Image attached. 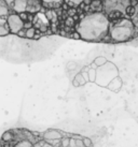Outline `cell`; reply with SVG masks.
<instances>
[{
	"label": "cell",
	"mask_w": 138,
	"mask_h": 147,
	"mask_svg": "<svg viewBox=\"0 0 138 147\" xmlns=\"http://www.w3.org/2000/svg\"><path fill=\"white\" fill-rule=\"evenodd\" d=\"M110 24L109 18L104 12H94L84 15L76 27L82 40L105 41L109 34Z\"/></svg>",
	"instance_id": "1"
},
{
	"label": "cell",
	"mask_w": 138,
	"mask_h": 147,
	"mask_svg": "<svg viewBox=\"0 0 138 147\" xmlns=\"http://www.w3.org/2000/svg\"><path fill=\"white\" fill-rule=\"evenodd\" d=\"M138 29L130 18H118L110 24L109 38L110 42H126L137 34Z\"/></svg>",
	"instance_id": "2"
},
{
	"label": "cell",
	"mask_w": 138,
	"mask_h": 147,
	"mask_svg": "<svg viewBox=\"0 0 138 147\" xmlns=\"http://www.w3.org/2000/svg\"><path fill=\"white\" fill-rule=\"evenodd\" d=\"M8 25L11 29V32L14 33V34H18L20 30L24 29L25 22L20 18V14L11 13L8 16Z\"/></svg>",
	"instance_id": "3"
},
{
	"label": "cell",
	"mask_w": 138,
	"mask_h": 147,
	"mask_svg": "<svg viewBox=\"0 0 138 147\" xmlns=\"http://www.w3.org/2000/svg\"><path fill=\"white\" fill-rule=\"evenodd\" d=\"M63 138H64L63 133L61 131L55 130V129H50V130L45 131L43 133V139L48 142H50V141H61Z\"/></svg>",
	"instance_id": "4"
},
{
	"label": "cell",
	"mask_w": 138,
	"mask_h": 147,
	"mask_svg": "<svg viewBox=\"0 0 138 147\" xmlns=\"http://www.w3.org/2000/svg\"><path fill=\"white\" fill-rule=\"evenodd\" d=\"M29 8V0H15L13 3L12 9L15 13H23L27 12Z\"/></svg>",
	"instance_id": "5"
},
{
	"label": "cell",
	"mask_w": 138,
	"mask_h": 147,
	"mask_svg": "<svg viewBox=\"0 0 138 147\" xmlns=\"http://www.w3.org/2000/svg\"><path fill=\"white\" fill-rule=\"evenodd\" d=\"M11 13L5 0H0V17H8Z\"/></svg>",
	"instance_id": "6"
},
{
	"label": "cell",
	"mask_w": 138,
	"mask_h": 147,
	"mask_svg": "<svg viewBox=\"0 0 138 147\" xmlns=\"http://www.w3.org/2000/svg\"><path fill=\"white\" fill-rule=\"evenodd\" d=\"M43 3L46 4V7H50V8H59V5L61 4V2L64 0H42Z\"/></svg>",
	"instance_id": "7"
},
{
	"label": "cell",
	"mask_w": 138,
	"mask_h": 147,
	"mask_svg": "<svg viewBox=\"0 0 138 147\" xmlns=\"http://www.w3.org/2000/svg\"><path fill=\"white\" fill-rule=\"evenodd\" d=\"M12 147H33V144L28 140H22V141H17L15 144H13Z\"/></svg>",
	"instance_id": "8"
},
{
	"label": "cell",
	"mask_w": 138,
	"mask_h": 147,
	"mask_svg": "<svg viewBox=\"0 0 138 147\" xmlns=\"http://www.w3.org/2000/svg\"><path fill=\"white\" fill-rule=\"evenodd\" d=\"M14 140V133L13 131H5L3 134H2V141L5 143H10Z\"/></svg>",
	"instance_id": "9"
},
{
	"label": "cell",
	"mask_w": 138,
	"mask_h": 147,
	"mask_svg": "<svg viewBox=\"0 0 138 147\" xmlns=\"http://www.w3.org/2000/svg\"><path fill=\"white\" fill-rule=\"evenodd\" d=\"M85 83H86V81L84 80V78L82 76V74H78L77 76L74 78L73 85H74V86H80V85H84Z\"/></svg>",
	"instance_id": "10"
},
{
	"label": "cell",
	"mask_w": 138,
	"mask_h": 147,
	"mask_svg": "<svg viewBox=\"0 0 138 147\" xmlns=\"http://www.w3.org/2000/svg\"><path fill=\"white\" fill-rule=\"evenodd\" d=\"M9 33H11V29H10L8 24L5 26H0V36L1 37H5V36H8Z\"/></svg>",
	"instance_id": "11"
},
{
	"label": "cell",
	"mask_w": 138,
	"mask_h": 147,
	"mask_svg": "<svg viewBox=\"0 0 138 147\" xmlns=\"http://www.w3.org/2000/svg\"><path fill=\"white\" fill-rule=\"evenodd\" d=\"M36 34H37V29L35 28V27L29 28L26 30V38H28V39H33V38H35Z\"/></svg>",
	"instance_id": "12"
},
{
	"label": "cell",
	"mask_w": 138,
	"mask_h": 147,
	"mask_svg": "<svg viewBox=\"0 0 138 147\" xmlns=\"http://www.w3.org/2000/svg\"><path fill=\"white\" fill-rule=\"evenodd\" d=\"M66 3L69 4L70 7H78L84 1V0H65Z\"/></svg>",
	"instance_id": "13"
},
{
	"label": "cell",
	"mask_w": 138,
	"mask_h": 147,
	"mask_svg": "<svg viewBox=\"0 0 138 147\" xmlns=\"http://www.w3.org/2000/svg\"><path fill=\"white\" fill-rule=\"evenodd\" d=\"M69 145H70V138H63L61 140V147H69Z\"/></svg>",
	"instance_id": "14"
},
{
	"label": "cell",
	"mask_w": 138,
	"mask_h": 147,
	"mask_svg": "<svg viewBox=\"0 0 138 147\" xmlns=\"http://www.w3.org/2000/svg\"><path fill=\"white\" fill-rule=\"evenodd\" d=\"M106 62V59L104 57H98L95 59V61H94V65H104Z\"/></svg>",
	"instance_id": "15"
},
{
	"label": "cell",
	"mask_w": 138,
	"mask_h": 147,
	"mask_svg": "<svg viewBox=\"0 0 138 147\" xmlns=\"http://www.w3.org/2000/svg\"><path fill=\"white\" fill-rule=\"evenodd\" d=\"M54 15H55V12H54V11H52V10H49L48 12L45 13V16H46V18H48L49 21H52Z\"/></svg>",
	"instance_id": "16"
},
{
	"label": "cell",
	"mask_w": 138,
	"mask_h": 147,
	"mask_svg": "<svg viewBox=\"0 0 138 147\" xmlns=\"http://www.w3.org/2000/svg\"><path fill=\"white\" fill-rule=\"evenodd\" d=\"M83 143L85 147H92V140L89 138H83Z\"/></svg>",
	"instance_id": "17"
},
{
	"label": "cell",
	"mask_w": 138,
	"mask_h": 147,
	"mask_svg": "<svg viewBox=\"0 0 138 147\" xmlns=\"http://www.w3.org/2000/svg\"><path fill=\"white\" fill-rule=\"evenodd\" d=\"M89 73V81H94L95 80V70L94 69H91L87 72Z\"/></svg>",
	"instance_id": "18"
},
{
	"label": "cell",
	"mask_w": 138,
	"mask_h": 147,
	"mask_svg": "<svg viewBox=\"0 0 138 147\" xmlns=\"http://www.w3.org/2000/svg\"><path fill=\"white\" fill-rule=\"evenodd\" d=\"M20 18H22V20H23L24 22H28V12L20 13Z\"/></svg>",
	"instance_id": "19"
},
{
	"label": "cell",
	"mask_w": 138,
	"mask_h": 147,
	"mask_svg": "<svg viewBox=\"0 0 138 147\" xmlns=\"http://www.w3.org/2000/svg\"><path fill=\"white\" fill-rule=\"evenodd\" d=\"M66 24H67V26H70V27H71V26H73V25H74V20H73L72 17L69 16L68 18L66 20Z\"/></svg>",
	"instance_id": "20"
},
{
	"label": "cell",
	"mask_w": 138,
	"mask_h": 147,
	"mask_svg": "<svg viewBox=\"0 0 138 147\" xmlns=\"http://www.w3.org/2000/svg\"><path fill=\"white\" fill-rule=\"evenodd\" d=\"M33 22H25V25H24V28L27 30L29 28H33Z\"/></svg>",
	"instance_id": "21"
},
{
	"label": "cell",
	"mask_w": 138,
	"mask_h": 147,
	"mask_svg": "<svg viewBox=\"0 0 138 147\" xmlns=\"http://www.w3.org/2000/svg\"><path fill=\"white\" fill-rule=\"evenodd\" d=\"M68 14L70 17L74 16V14H76V10H73V9H70V10H68Z\"/></svg>",
	"instance_id": "22"
},
{
	"label": "cell",
	"mask_w": 138,
	"mask_h": 147,
	"mask_svg": "<svg viewBox=\"0 0 138 147\" xmlns=\"http://www.w3.org/2000/svg\"><path fill=\"white\" fill-rule=\"evenodd\" d=\"M17 36H20V37H26V29L24 28L23 30H20Z\"/></svg>",
	"instance_id": "23"
},
{
	"label": "cell",
	"mask_w": 138,
	"mask_h": 147,
	"mask_svg": "<svg viewBox=\"0 0 138 147\" xmlns=\"http://www.w3.org/2000/svg\"><path fill=\"white\" fill-rule=\"evenodd\" d=\"M76 68V63L74 62H69L68 63V69L69 70H73Z\"/></svg>",
	"instance_id": "24"
},
{
	"label": "cell",
	"mask_w": 138,
	"mask_h": 147,
	"mask_svg": "<svg viewBox=\"0 0 138 147\" xmlns=\"http://www.w3.org/2000/svg\"><path fill=\"white\" fill-rule=\"evenodd\" d=\"M5 2L8 3V5L9 7H12L13 5V3L15 2V0H5Z\"/></svg>",
	"instance_id": "25"
},
{
	"label": "cell",
	"mask_w": 138,
	"mask_h": 147,
	"mask_svg": "<svg viewBox=\"0 0 138 147\" xmlns=\"http://www.w3.org/2000/svg\"><path fill=\"white\" fill-rule=\"evenodd\" d=\"M42 147H53L52 145H50V144H43V145H42Z\"/></svg>",
	"instance_id": "26"
},
{
	"label": "cell",
	"mask_w": 138,
	"mask_h": 147,
	"mask_svg": "<svg viewBox=\"0 0 138 147\" xmlns=\"http://www.w3.org/2000/svg\"><path fill=\"white\" fill-rule=\"evenodd\" d=\"M135 27H136V28L138 29V21L136 22V23H135Z\"/></svg>",
	"instance_id": "27"
},
{
	"label": "cell",
	"mask_w": 138,
	"mask_h": 147,
	"mask_svg": "<svg viewBox=\"0 0 138 147\" xmlns=\"http://www.w3.org/2000/svg\"><path fill=\"white\" fill-rule=\"evenodd\" d=\"M135 1H137V2H138V0H135Z\"/></svg>",
	"instance_id": "28"
},
{
	"label": "cell",
	"mask_w": 138,
	"mask_h": 147,
	"mask_svg": "<svg viewBox=\"0 0 138 147\" xmlns=\"http://www.w3.org/2000/svg\"><path fill=\"white\" fill-rule=\"evenodd\" d=\"M137 9H138V4H137Z\"/></svg>",
	"instance_id": "29"
}]
</instances>
